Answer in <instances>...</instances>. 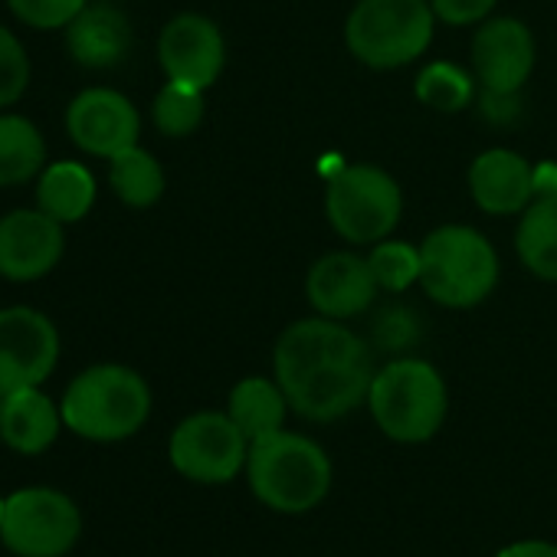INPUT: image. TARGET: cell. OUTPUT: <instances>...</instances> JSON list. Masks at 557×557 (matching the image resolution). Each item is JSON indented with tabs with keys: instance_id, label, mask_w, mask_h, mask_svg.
I'll use <instances>...</instances> for the list:
<instances>
[{
	"instance_id": "obj_2",
	"label": "cell",
	"mask_w": 557,
	"mask_h": 557,
	"mask_svg": "<svg viewBox=\"0 0 557 557\" xmlns=\"http://www.w3.org/2000/svg\"><path fill=\"white\" fill-rule=\"evenodd\" d=\"M246 475L252 495L283 515L312 511L332 488V462L325 449L302 436L278 430L249 443Z\"/></svg>"
},
{
	"instance_id": "obj_3",
	"label": "cell",
	"mask_w": 557,
	"mask_h": 557,
	"mask_svg": "<svg viewBox=\"0 0 557 557\" xmlns=\"http://www.w3.org/2000/svg\"><path fill=\"white\" fill-rule=\"evenodd\" d=\"M60 410L76 436L89 443H119L148 423L151 387L125 364H96L73 377Z\"/></svg>"
},
{
	"instance_id": "obj_20",
	"label": "cell",
	"mask_w": 557,
	"mask_h": 557,
	"mask_svg": "<svg viewBox=\"0 0 557 557\" xmlns=\"http://www.w3.org/2000/svg\"><path fill=\"white\" fill-rule=\"evenodd\" d=\"M289 410L293 407H289L283 387H278V381H265V377H243L230 391V404H226L230 420L239 426V433L249 443L286 430Z\"/></svg>"
},
{
	"instance_id": "obj_15",
	"label": "cell",
	"mask_w": 557,
	"mask_h": 557,
	"mask_svg": "<svg viewBox=\"0 0 557 557\" xmlns=\"http://www.w3.org/2000/svg\"><path fill=\"white\" fill-rule=\"evenodd\" d=\"M377 296V278L371 262L358 252H329L312 262L306 275V299L315 315L345 322L371 309Z\"/></svg>"
},
{
	"instance_id": "obj_14",
	"label": "cell",
	"mask_w": 557,
	"mask_h": 557,
	"mask_svg": "<svg viewBox=\"0 0 557 557\" xmlns=\"http://www.w3.org/2000/svg\"><path fill=\"white\" fill-rule=\"evenodd\" d=\"M534 70V37L518 17L482 21L472 37V73L488 92H521Z\"/></svg>"
},
{
	"instance_id": "obj_27",
	"label": "cell",
	"mask_w": 557,
	"mask_h": 557,
	"mask_svg": "<svg viewBox=\"0 0 557 557\" xmlns=\"http://www.w3.org/2000/svg\"><path fill=\"white\" fill-rule=\"evenodd\" d=\"M30 86V60L14 30L0 24V109L24 99Z\"/></svg>"
},
{
	"instance_id": "obj_23",
	"label": "cell",
	"mask_w": 557,
	"mask_h": 557,
	"mask_svg": "<svg viewBox=\"0 0 557 557\" xmlns=\"http://www.w3.org/2000/svg\"><path fill=\"white\" fill-rule=\"evenodd\" d=\"M109 184L125 207H154L164 194V168L141 145L109 158Z\"/></svg>"
},
{
	"instance_id": "obj_17",
	"label": "cell",
	"mask_w": 557,
	"mask_h": 557,
	"mask_svg": "<svg viewBox=\"0 0 557 557\" xmlns=\"http://www.w3.org/2000/svg\"><path fill=\"white\" fill-rule=\"evenodd\" d=\"M132 21L112 4H86L66 27V50L86 70H115L132 53Z\"/></svg>"
},
{
	"instance_id": "obj_26",
	"label": "cell",
	"mask_w": 557,
	"mask_h": 557,
	"mask_svg": "<svg viewBox=\"0 0 557 557\" xmlns=\"http://www.w3.org/2000/svg\"><path fill=\"white\" fill-rule=\"evenodd\" d=\"M371 272L377 278V289L387 293H404L413 283H420V246L404 243V239H381L371 246Z\"/></svg>"
},
{
	"instance_id": "obj_28",
	"label": "cell",
	"mask_w": 557,
	"mask_h": 557,
	"mask_svg": "<svg viewBox=\"0 0 557 557\" xmlns=\"http://www.w3.org/2000/svg\"><path fill=\"white\" fill-rule=\"evenodd\" d=\"M89 0H8L11 14L30 30H66Z\"/></svg>"
},
{
	"instance_id": "obj_9",
	"label": "cell",
	"mask_w": 557,
	"mask_h": 557,
	"mask_svg": "<svg viewBox=\"0 0 557 557\" xmlns=\"http://www.w3.org/2000/svg\"><path fill=\"white\" fill-rule=\"evenodd\" d=\"M168 456H171V466L184 479L220 485V482L236 479L239 469H246L249 440L239 433L230 413L200 410L174 426Z\"/></svg>"
},
{
	"instance_id": "obj_12",
	"label": "cell",
	"mask_w": 557,
	"mask_h": 557,
	"mask_svg": "<svg viewBox=\"0 0 557 557\" xmlns=\"http://www.w3.org/2000/svg\"><path fill=\"white\" fill-rule=\"evenodd\" d=\"M158 63L171 83L210 89L226 66V44L220 27L203 14H177L158 37Z\"/></svg>"
},
{
	"instance_id": "obj_24",
	"label": "cell",
	"mask_w": 557,
	"mask_h": 557,
	"mask_svg": "<svg viewBox=\"0 0 557 557\" xmlns=\"http://www.w3.org/2000/svg\"><path fill=\"white\" fill-rule=\"evenodd\" d=\"M203 89L184 86V83H164L161 92L151 102V122L161 135L168 138H187L200 128L203 122Z\"/></svg>"
},
{
	"instance_id": "obj_22",
	"label": "cell",
	"mask_w": 557,
	"mask_h": 557,
	"mask_svg": "<svg viewBox=\"0 0 557 557\" xmlns=\"http://www.w3.org/2000/svg\"><path fill=\"white\" fill-rule=\"evenodd\" d=\"M47 141L40 128L14 112L0 115V187H21L44 174Z\"/></svg>"
},
{
	"instance_id": "obj_33",
	"label": "cell",
	"mask_w": 557,
	"mask_h": 557,
	"mask_svg": "<svg viewBox=\"0 0 557 557\" xmlns=\"http://www.w3.org/2000/svg\"><path fill=\"white\" fill-rule=\"evenodd\" d=\"M0 407H4V397H0Z\"/></svg>"
},
{
	"instance_id": "obj_21",
	"label": "cell",
	"mask_w": 557,
	"mask_h": 557,
	"mask_svg": "<svg viewBox=\"0 0 557 557\" xmlns=\"http://www.w3.org/2000/svg\"><path fill=\"white\" fill-rule=\"evenodd\" d=\"M515 249L531 275L557 283V194L537 197L521 210Z\"/></svg>"
},
{
	"instance_id": "obj_13",
	"label": "cell",
	"mask_w": 557,
	"mask_h": 557,
	"mask_svg": "<svg viewBox=\"0 0 557 557\" xmlns=\"http://www.w3.org/2000/svg\"><path fill=\"white\" fill-rule=\"evenodd\" d=\"M63 252V223L40 207L0 216V275L11 283H37L60 265Z\"/></svg>"
},
{
	"instance_id": "obj_5",
	"label": "cell",
	"mask_w": 557,
	"mask_h": 557,
	"mask_svg": "<svg viewBox=\"0 0 557 557\" xmlns=\"http://www.w3.org/2000/svg\"><path fill=\"white\" fill-rule=\"evenodd\" d=\"M368 407L381 433L394 443H426L446 420L449 394L430 361L400 358L374 374Z\"/></svg>"
},
{
	"instance_id": "obj_10",
	"label": "cell",
	"mask_w": 557,
	"mask_h": 557,
	"mask_svg": "<svg viewBox=\"0 0 557 557\" xmlns=\"http://www.w3.org/2000/svg\"><path fill=\"white\" fill-rule=\"evenodd\" d=\"M60 361L57 325L30 309H0V397L24 387H40Z\"/></svg>"
},
{
	"instance_id": "obj_18",
	"label": "cell",
	"mask_w": 557,
	"mask_h": 557,
	"mask_svg": "<svg viewBox=\"0 0 557 557\" xmlns=\"http://www.w3.org/2000/svg\"><path fill=\"white\" fill-rule=\"evenodd\" d=\"M60 426H66L63 410L40 387L14 391L0 407V440L21 456H37L50 449L60 436Z\"/></svg>"
},
{
	"instance_id": "obj_29",
	"label": "cell",
	"mask_w": 557,
	"mask_h": 557,
	"mask_svg": "<svg viewBox=\"0 0 557 557\" xmlns=\"http://www.w3.org/2000/svg\"><path fill=\"white\" fill-rule=\"evenodd\" d=\"M498 0H430V8L436 14V21L449 24V27H472L482 24Z\"/></svg>"
},
{
	"instance_id": "obj_25",
	"label": "cell",
	"mask_w": 557,
	"mask_h": 557,
	"mask_svg": "<svg viewBox=\"0 0 557 557\" xmlns=\"http://www.w3.org/2000/svg\"><path fill=\"white\" fill-rule=\"evenodd\" d=\"M417 99L436 112H462L475 99V79L456 63H430L417 76Z\"/></svg>"
},
{
	"instance_id": "obj_8",
	"label": "cell",
	"mask_w": 557,
	"mask_h": 557,
	"mask_svg": "<svg viewBox=\"0 0 557 557\" xmlns=\"http://www.w3.org/2000/svg\"><path fill=\"white\" fill-rule=\"evenodd\" d=\"M83 534L76 502L57 488L34 485L4 498L0 541L17 557H63Z\"/></svg>"
},
{
	"instance_id": "obj_19",
	"label": "cell",
	"mask_w": 557,
	"mask_h": 557,
	"mask_svg": "<svg viewBox=\"0 0 557 557\" xmlns=\"http://www.w3.org/2000/svg\"><path fill=\"white\" fill-rule=\"evenodd\" d=\"M96 203V177L79 161H53L37 177V207L53 220L79 223Z\"/></svg>"
},
{
	"instance_id": "obj_7",
	"label": "cell",
	"mask_w": 557,
	"mask_h": 557,
	"mask_svg": "<svg viewBox=\"0 0 557 557\" xmlns=\"http://www.w3.org/2000/svg\"><path fill=\"white\" fill-rule=\"evenodd\" d=\"M325 213L342 239L374 246L397 230L404 190L377 164H342L325 184Z\"/></svg>"
},
{
	"instance_id": "obj_6",
	"label": "cell",
	"mask_w": 557,
	"mask_h": 557,
	"mask_svg": "<svg viewBox=\"0 0 557 557\" xmlns=\"http://www.w3.org/2000/svg\"><path fill=\"white\" fill-rule=\"evenodd\" d=\"M433 27L430 0H358L345 21V47L371 70H400L430 50Z\"/></svg>"
},
{
	"instance_id": "obj_16",
	"label": "cell",
	"mask_w": 557,
	"mask_h": 557,
	"mask_svg": "<svg viewBox=\"0 0 557 557\" xmlns=\"http://www.w3.org/2000/svg\"><path fill=\"white\" fill-rule=\"evenodd\" d=\"M469 194L488 216L521 213L534 200V164L518 151L488 148L469 168Z\"/></svg>"
},
{
	"instance_id": "obj_32",
	"label": "cell",
	"mask_w": 557,
	"mask_h": 557,
	"mask_svg": "<svg viewBox=\"0 0 557 557\" xmlns=\"http://www.w3.org/2000/svg\"><path fill=\"white\" fill-rule=\"evenodd\" d=\"M0 518H4V498H0Z\"/></svg>"
},
{
	"instance_id": "obj_31",
	"label": "cell",
	"mask_w": 557,
	"mask_h": 557,
	"mask_svg": "<svg viewBox=\"0 0 557 557\" xmlns=\"http://www.w3.org/2000/svg\"><path fill=\"white\" fill-rule=\"evenodd\" d=\"M498 557H557V544L550 541H518L498 550Z\"/></svg>"
},
{
	"instance_id": "obj_11",
	"label": "cell",
	"mask_w": 557,
	"mask_h": 557,
	"mask_svg": "<svg viewBox=\"0 0 557 557\" xmlns=\"http://www.w3.org/2000/svg\"><path fill=\"white\" fill-rule=\"evenodd\" d=\"M66 132L73 145L92 158H115L138 145L141 115L128 96L96 86L83 89L66 109Z\"/></svg>"
},
{
	"instance_id": "obj_4",
	"label": "cell",
	"mask_w": 557,
	"mask_h": 557,
	"mask_svg": "<svg viewBox=\"0 0 557 557\" xmlns=\"http://www.w3.org/2000/svg\"><path fill=\"white\" fill-rule=\"evenodd\" d=\"M498 252L472 226L446 223L420 246V286L446 309H475L498 286Z\"/></svg>"
},
{
	"instance_id": "obj_30",
	"label": "cell",
	"mask_w": 557,
	"mask_h": 557,
	"mask_svg": "<svg viewBox=\"0 0 557 557\" xmlns=\"http://www.w3.org/2000/svg\"><path fill=\"white\" fill-rule=\"evenodd\" d=\"M482 112H485V119L488 122H511L515 115H518V92H488V89H482Z\"/></svg>"
},
{
	"instance_id": "obj_1",
	"label": "cell",
	"mask_w": 557,
	"mask_h": 557,
	"mask_svg": "<svg viewBox=\"0 0 557 557\" xmlns=\"http://www.w3.org/2000/svg\"><path fill=\"white\" fill-rule=\"evenodd\" d=\"M272 368L289 407L312 423L342 420L368 404L377 374L364 338L325 315L293 322L278 335Z\"/></svg>"
}]
</instances>
